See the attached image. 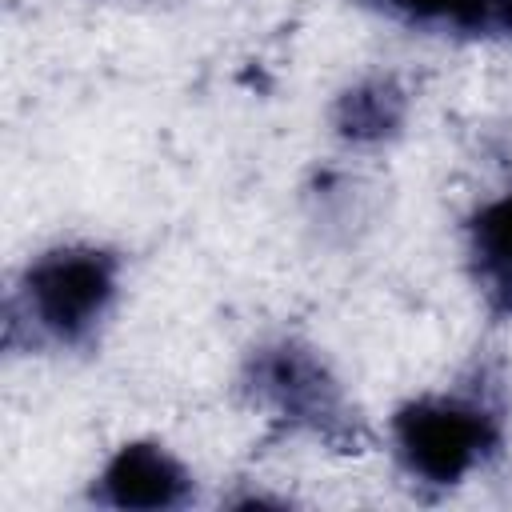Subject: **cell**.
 I'll list each match as a JSON object with an SVG mask.
<instances>
[{
	"label": "cell",
	"mask_w": 512,
	"mask_h": 512,
	"mask_svg": "<svg viewBox=\"0 0 512 512\" xmlns=\"http://www.w3.org/2000/svg\"><path fill=\"white\" fill-rule=\"evenodd\" d=\"M244 388L260 408H268L292 428L320 436L332 448H360L364 440L332 372L292 340L260 348L248 360Z\"/></svg>",
	"instance_id": "6da1fadb"
},
{
	"label": "cell",
	"mask_w": 512,
	"mask_h": 512,
	"mask_svg": "<svg viewBox=\"0 0 512 512\" xmlns=\"http://www.w3.org/2000/svg\"><path fill=\"white\" fill-rule=\"evenodd\" d=\"M112 296H116V256L100 248L44 252L24 272V288H20L28 320L60 344L88 340L104 320Z\"/></svg>",
	"instance_id": "3957f363"
},
{
	"label": "cell",
	"mask_w": 512,
	"mask_h": 512,
	"mask_svg": "<svg viewBox=\"0 0 512 512\" xmlns=\"http://www.w3.org/2000/svg\"><path fill=\"white\" fill-rule=\"evenodd\" d=\"M472 264L488 300L512 312V192L484 204L472 220Z\"/></svg>",
	"instance_id": "5b68a950"
},
{
	"label": "cell",
	"mask_w": 512,
	"mask_h": 512,
	"mask_svg": "<svg viewBox=\"0 0 512 512\" xmlns=\"http://www.w3.org/2000/svg\"><path fill=\"white\" fill-rule=\"evenodd\" d=\"M392 436L412 476L456 484L500 444V416L472 396H424L396 412Z\"/></svg>",
	"instance_id": "7a4b0ae2"
},
{
	"label": "cell",
	"mask_w": 512,
	"mask_h": 512,
	"mask_svg": "<svg viewBox=\"0 0 512 512\" xmlns=\"http://www.w3.org/2000/svg\"><path fill=\"white\" fill-rule=\"evenodd\" d=\"M192 496L184 464L160 444H124L96 488L100 504L112 508H180Z\"/></svg>",
	"instance_id": "277c9868"
},
{
	"label": "cell",
	"mask_w": 512,
	"mask_h": 512,
	"mask_svg": "<svg viewBox=\"0 0 512 512\" xmlns=\"http://www.w3.org/2000/svg\"><path fill=\"white\" fill-rule=\"evenodd\" d=\"M496 12H500V20L512 28V0H496Z\"/></svg>",
	"instance_id": "ba28073f"
},
{
	"label": "cell",
	"mask_w": 512,
	"mask_h": 512,
	"mask_svg": "<svg viewBox=\"0 0 512 512\" xmlns=\"http://www.w3.org/2000/svg\"><path fill=\"white\" fill-rule=\"evenodd\" d=\"M404 20L428 28H456L480 32L496 16V0H388Z\"/></svg>",
	"instance_id": "52a82bcc"
},
{
	"label": "cell",
	"mask_w": 512,
	"mask_h": 512,
	"mask_svg": "<svg viewBox=\"0 0 512 512\" xmlns=\"http://www.w3.org/2000/svg\"><path fill=\"white\" fill-rule=\"evenodd\" d=\"M404 120V92L392 76H372V80H360L352 84L340 100H336V112H332V124L344 140H356V144H372V140H384L400 128Z\"/></svg>",
	"instance_id": "8992f818"
}]
</instances>
